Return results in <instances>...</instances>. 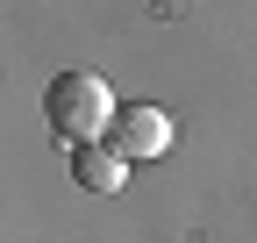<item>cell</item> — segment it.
I'll return each instance as SVG.
<instances>
[{
	"label": "cell",
	"instance_id": "cell-1",
	"mask_svg": "<svg viewBox=\"0 0 257 243\" xmlns=\"http://www.w3.org/2000/svg\"><path fill=\"white\" fill-rule=\"evenodd\" d=\"M43 114H50V136H57V143L86 150V143H100V136L114 129L121 100L107 93V79H100V72H57V79H50V93H43Z\"/></svg>",
	"mask_w": 257,
	"mask_h": 243
},
{
	"label": "cell",
	"instance_id": "cell-2",
	"mask_svg": "<svg viewBox=\"0 0 257 243\" xmlns=\"http://www.w3.org/2000/svg\"><path fill=\"white\" fill-rule=\"evenodd\" d=\"M107 150H114V158H128V165L165 158V150H172V114L150 107V100H121L114 129H107Z\"/></svg>",
	"mask_w": 257,
	"mask_h": 243
},
{
	"label": "cell",
	"instance_id": "cell-3",
	"mask_svg": "<svg viewBox=\"0 0 257 243\" xmlns=\"http://www.w3.org/2000/svg\"><path fill=\"white\" fill-rule=\"evenodd\" d=\"M72 179L86 193H114L121 179H128V158H114L107 143H86V150H72Z\"/></svg>",
	"mask_w": 257,
	"mask_h": 243
}]
</instances>
